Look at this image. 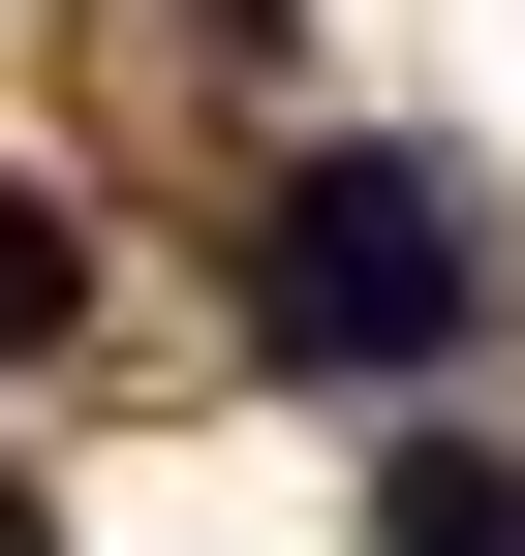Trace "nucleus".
Segmentation results:
<instances>
[{
	"mask_svg": "<svg viewBox=\"0 0 525 556\" xmlns=\"http://www.w3.org/2000/svg\"><path fill=\"white\" fill-rule=\"evenodd\" d=\"M62 309H93V217H62V186L0 155V340H62Z\"/></svg>",
	"mask_w": 525,
	"mask_h": 556,
	"instance_id": "2",
	"label": "nucleus"
},
{
	"mask_svg": "<svg viewBox=\"0 0 525 556\" xmlns=\"http://www.w3.org/2000/svg\"><path fill=\"white\" fill-rule=\"evenodd\" d=\"M464 309H495V248H464L433 155H279L247 186V340L279 371H464Z\"/></svg>",
	"mask_w": 525,
	"mask_h": 556,
	"instance_id": "1",
	"label": "nucleus"
}]
</instances>
